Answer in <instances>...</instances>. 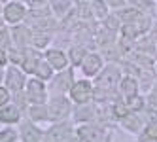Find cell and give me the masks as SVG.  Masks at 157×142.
Listing matches in <instances>:
<instances>
[{
	"label": "cell",
	"mask_w": 157,
	"mask_h": 142,
	"mask_svg": "<svg viewBox=\"0 0 157 142\" xmlns=\"http://www.w3.org/2000/svg\"><path fill=\"white\" fill-rule=\"evenodd\" d=\"M46 104H48V110H49V121L51 123L66 121L68 117H72L74 102L68 99V95H49Z\"/></svg>",
	"instance_id": "obj_1"
},
{
	"label": "cell",
	"mask_w": 157,
	"mask_h": 142,
	"mask_svg": "<svg viewBox=\"0 0 157 142\" xmlns=\"http://www.w3.org/2000/svg\"><path fill=\"white\" fill-rule=\"evenodd\" d=\"M123 78V68L119 67L117 63H106L104 68L98 72V76L95 78V85L97 87H104V89H110V91H116L117 85Z\"/></svg>",
	"instance_id": "obj_2"
},
{
	"label": "cell",
	"mask_w": 157,
	"mask_h": 142,
	"mask_svg": "<svg viewBox=\"0 0 157 142\" xmlns=\"http://www.w3.org/2000/svg\"><path fill=\"white\" fill-rule=\"evenodd\" d=\"M27 13H29V6L21 0H10L8 4L2 6V19L6 27H15L25 23Z\"/></svg>",
	"instance_id": "obj_3"
},
{
	"label": "cell",
	"mask_w": 157,
	"mask_h": 142,
	"mask_svg": "<svg viewBox=\"0 0 157 142\" xmlns=\"http://www.w3.org/2000/svg\"><path fill=\"white\" fill-rule=\"evenodd\" d=\"M93 91H95V83L89 80V78H82V80H76L74 85L70 87L68 99L76 106L89 104V102H93Z\"/></svg>",
	"instance_id": "obj_4"
},
{
	"label": "cell",
	"mask_w": 157,
	"mask_h": 142,
	"mask_svg": "<svg viewBox=\"0 0 157 142\" xmlns=\"http://www.w3.org/2000/svg\"><path fill=\"white\" fill-rule=\"evenodd\" d=\"M76 78H74V68H66L61 72H55V76L48 83V91L49 95H68L70 87L74 85Z\"/></svg>",
	"instance_id": "obj_5"
},
{
	"label": "cell",
	"mask_w": 157,
	"mask_h": 142,
	"mask_svg": "<svg viewBox=\"0 0 157 142\" xmlns=\"http://www.w3.org/2000/svg\"><path fill=\"white\" fill-rule=\"evenodd\" d=\"M74 125L68 121H59L51 123L48 129H44V138L42 142H68L74 136Z\"/></svg>",
	"instance_id": "obj_6"
},
{
	"label": "cell",
	"mask_w": 157,
	"mask_h": 142,
	"mask_svg": "<svg viewBox=\"0 0 157 142\" xmlns=\"http://www.w3.org/2000/svg\"><path fill=\"white\" fill-rule=\"evenodd\" d=\"M25 93H27V99L30 104H46L49 99V91H48V83L42 82L34 76H30L27 87H25Z\"/></svg>",
	"instance_id": "obj_7"
},
{
	"label": "cell",
	"mask_w": 157,
	"mask_h": 142,
	"mask_svg": "<svg viewBox=\"0 0 157 142\" xmlns=\"http://www.w3.org/2000/svg\"><path fill=\"white\" fill-rule=\"evenodd\" d=\"M29 82V76L21 70L19 67H13V64H8L6 67V74H4V85L10 89V93H19V91H25Z\"/></svg>",
	"instance_id": "obj_8"
},
{
	"label": "cell",
	"mask_w": 157,
	"mask_h": 142,
	"mask_svg": "<svg viewBox=\"0 0 157 142\" xmlns=\"http://www.w3.org/2000/svg\"><path fill=\"white\" fill-rule=\"evenodd\" d=\"M104 57H102V53H98V51H89L87 53V57L83 59V63L80 64V68L83 72L85 78H97L98 72L104 68Z\"/></svg>",
	"instance_id": "obj_9"
},
{
	"label": "cell",
	"mask_w": 157,
	"mask_h": 142,
	"mask_svg": "<svg viewBox=\"0 0 157 142\" xmlns=\"http://www.w3.org/2000/svg\"><path fill=\"white\" fill-rule=\"evenodd\" d=\"M44 59L49 63V67H51L55 72H61V70L70 68L68 55H66L61 48H48L46 51H44Z\"/></svg>",
	"instance_id": "obj_10"
},
{
	"label": "cell",
	"mask_w": 157,
	"mask_h": 142,
	"mask_svg": "<svg viewBox=\"0 0 157 142\" xmlns=\"http://www.w3.org/2000/svg\"><path fill=\"white\" fill-rule=\"evenodd\" d=\"M97 114H98V106L95 102H89V104H80L76 106L74 104V112H72V119L74 123H97Z\"/></svg>",
	"instance_id": "obj_11"
},
{
	"label": "cell",
	"mask_w": 157,
	"mask_h": 142,
	"mask_svg": "<svg viewBox=\"0 0 157 142\" xmlns=\"http://www.w3.org/2000/svg\"><path fill=\"white\" fill-rule=\"evenodd\" d=\"M19 136L23 142H42L44 138V129H40L34 121L29 117H23L19 123Z\"/></svg>",
	"instance_id": "obj_12"
},
{
	"label": "cell",
	"mask_w": 157,
	"mask_h": 142,
	"mask_svg": "<svg viewBox=\"0 0 157 142\" xmlns=\"http://www.w3.org/2000/svg\"><path fill=\"white\" fill-rule=\"evenodd\" d=\"M10 32H12V42H13V48L19 49H25L30 46V40H32V30L30 27H27L25 23L15 25V27H10Z\"/></svg>",
	"instance_id": "obj_13"
},
{
	"label": "cell",
	"mask_w": 157,
	"mask_h": 142,
	"mask_svg": "<svg viewBox=\"0 0 157 142\" xmlns=\"http://www.w3.org/2000/svg\"><path fill=\"white\" fill-rule=\"evenodd\" d=\"M117 125L123 127L127 133H131V135H134V136H138V135L142 133V129H144L146 121H144V117H142L140 114H136V112H129L123 119H119Z\"/></svg>",
	"instance_id": "obj_14"
},
{
	"label": "cell",
	"mask_w": 157,
	"mask_h": 142,
	"mask_svg": "<svg viewBox=\"0 0 157 142\" xmlns=\"http://www.w3.org/2000/svg\"><path fill=\"white\" fill-rule=\"evenodd\" d=\"M117 93L121 95V99H129V97L138 95V93H142L140 91V82L134 78V76L123 74V78H121V82L117 85Z\"/></svg>",
	"instance_id": "obj_15"
},
{
	"label": "cell",
	"mask_w": 157,
	"mask_h": 142,
	"mask_svg": "<svg viewBox=\"0 0 157 142\" xmlns=\"http://www.w3.org/2000/svg\"><path fill=\"white\" fill-rule=\"evenodd\" d=\"M21 119H23V112H21L13 102H10V104L0 108V123H4V125H19Z\"/></svg>",
	"instance_id": "obj_16"
},
{
	"label": "cell",
	"mask_w": 157,
	"mask_h": 142,
	"mask_svg": "<svg viewBox=\"0 0 157 142\" xmlns=\"http://www.w3.org/2000/svg\"><path fill=\"white\" fill-rule=\"evenodd\" d=\"M27 117L30 119V121H34L36 125H40V123H51L49 121L48 104H30L29 110H27Z\"/></svg>",
	"instance_id": "obj_17"
},
{
	"label": "cell",
	"mask_w": 157,
	"mask_h": 142,
	"mask_svg": "<svg viewBox=\"0 0 157 142\" xmlns=\"http://www.w3.org/2000/svg\"><path fill=\"white\" fill-rule=\"evenodd\" d=\"M136 80L140 82V91H142L144 95H146V93H150V91L153 89V83H155V80H157L155 68H153V67H150V68H142Z\"/></svg>",
	"instance_id": "obj_18"
},
{
	"label": "cell",
	"mask_w": 157,
	"mask_h": 142,
	"mask_svg": "<svg viewBox=\"0 0 157 142\" xmlns=\"http://www.w3.org/2000/svg\"><path fill=\"white\" fill-rule=\"evenodd\" d=\"M49 10L51 13L55 15V19H64L72 12V0H49Z\"/></svg>",
	"instance_id": "obj_19"
},
{
	"label": "cell",
	"mask_w": 157,
	"mask_h": 142,
	"mask_svg": "<svg viewBox=\"0 0 157 142\" xmlns=\"http://www.w3.org/2000/svg\"><path fill=\"white\" fill-rule=\"evenodd\" d=\"M87 53H89V49H87V46H83V44H74V46H70V49H68V61H70V67L74 68V67H80V64L83 63V59L87 57Z\"/></svg>",
	"instance_id": "obj_20"
},
{
	"label": "cell",
	"mask_w": 157,
	"mask_h": 142,
	"mask_svg": "<svg viewBox=\"0 0 157 142\" xmlns=\"http://www.w3.org/2000/svg\"><path fill=\"white\" fill-rule=\"evenodd\" d=\"M127 4L131 8H134V10H138L140 13L150 15V17L155 15V10H157V2H155V0H127Z\"/></svg>",
	"instance_id": "obj_21"
},
{
	"label": "cell",
	"mask_w": 157,
	"mask_h": 142,
	"mask_svg": "<svg viewBox=\"0 0 157 142\" xmlns=\"http://www.w3.org/2000/svg\"><path fill=\"white\" fill-rule=\"evenodd\" d=\"M53 36L51 32H32V40H30V48H34L38 51H46L49 48Z\"/></svg>",
	"instance_id": "obj_22"
},
{
	"label": "cell",
	"mask_w": 157,
	"mask_h": 142,
	"mask_svg": "<svg viewBox=\"0 0 157 142\" xmlns=\"http://www.w3.org/2000/svg\"><path fill=\"white\" fill-rule=\"evenodd\" d=\"M32 76L48 83V82L53 78V76H55V70L49 67V63H48L46 59H42V61L38 63V67H36V70H34V74H32Z\"/></svg>",
	"instance_id": "obj_23"
},
{
	"label": "cell",
	"mask_w": 157,
	"mask_h": 142,
	"mask_svg": "<svg viewBox=\"0 0 157 142\" xmlns=\"http://www.w3.org/2000/svg\"><path fill=\"white\" fill-rule=\"evenodd\" d=\"M129 108V112H136V114H142L144 108H146V95L144 93H138L134 97H129V99H123Z\"/></svg>",
	"instance_id": "obj_24"
},
{
	"label": "cell",
	"mask_w": 157,
	"mask_h": 142,
	"mask_svg": "<svg viewBox=\"0 0 157 142\" xmlns=\"http://www.w3.org/2000/svg\"><path fill=\"white\" fill-rule=\"evenodd\" d=\"M136 142H157V121L146 123L142 133L136 136Z\"/></svg>",
	"instance_id": "obj_25"
},
{
	"label": "cell",
	"mask_w": 157,
	"mask_h": 142,
	"mask_svg": "<svg viewBox=\"0 0 157 142\" xmlns=\"http://www.w3.org/2000/svg\"><path fill=\"white\" fill-rule=\"evenodd\" d=\"M102 29H106L108 32H114V34H119V30H121V21H119V17L114 13V12H110L102 21Z\"/></svg>",
	"instance_id": "obj_26"
},
{
	"label": "cell",
	"mask_w": 157,
	"mask_h": 142,
	"mask_svg": "<svg viewBox=\"0 0 157 142\" xmlns=\"http://www.w3.org/2000/svg\"><path fill=\"white\" fill-rule=\"evenodd\" d=\"M89 4H91V12L93 17H97V21H102L110 13V8L106 6L104 0H89Z\"/></svg>",
	"instance_id": "obj_27"
},
{
	"label": "cell",
	"mask_w": 157,
	"mask_h": 142,
	"mask_svg": "<svg viewBox=\"0 0 157 142\" xmlns=\"http://www.w3.org/2000/svg\"><path fill=\"white\" fill-rule=\"evenodd\" d=\"M8 63L13 64V67H19L25 63V49H19V48H12L8 51Z\"/></svg>",
	"instance_id": "obj_28"
},
{
	"label": "cell",
	"mask_w": 157,
	"mask_h": 142,
	"mask_svg": "<svg viewBox=\"0 0 157 142\" xmlns=\"http://www.w3.org/2000/svg\"><path fill=\"white\" fill-rule=\"evenodd\" d=\"M12 102L19 108L23 114H27V110H29V106H30V102H29V99H27V93L25 91H19V93H13L12 95Z\"/></svg>",
	"instance_id": "obj_29"
},
{
	"label": "cell",
	"mask_w": 157,
	"mask_h": 142,
	"mask_svg": "<svg viewBox=\"0 0 157 142\" xmlns=\"http://www.w3.org/2000/svg\"><path fill=\"white\" fill-rule=\"evenodd\" d=\"M13 48V42H12V32H10L8 27L0 29V49L2 51H10Z\"/></svg>",
	"instance_id": "obj_30"
},
{
	"label": "cell",
	"mask_w": 157,
	"mask_h": 142,
	"mask_svg": "<svg viewBox=\"0 0 157 142\" xmlns=\"http://www.w3.org/2000/svg\"><path fill=\"white\" fill-rule=\"evenodd\" d=\"M19 140V131L12 125L0 131V142H17Z\"/></svg>",
	"instance_id": "obj_31"
},
{
	"label": "cell",
	"mask_w": 157,
	"mask_h": 142,
	"mask_svg": "<svg viewBox=\"0 0 157 142\" xmlns=\"http://www.w3.org/2000/svg\"><path fill=\"white\" fill-rule=\"evenodd\" d=\"M104 2L110 8V12H119V10H123V8L129 6L127 0H104Z\"/></svg>",
	"instance_id": "obj_32"
},
{
	"label": "cell",
	"mask_w": 157,
	"mask_h": 142,
	"mask_svg": "<svg viewBox=\"0 0 157 142\" xmlns=\"http://www.w3.org/2000/svg\"><path fill=\"white\" fill-rule=\"evenodd\" d=\"M12 102V93H10V89L6 85H0V108L6 106Z\"/></svg>",
	"instance_id": "obj_33"
},
{
	"label": "cell",
	"mask_w": 157,
	"mask_h": 142,
	"mask_svg": "<svg viewBox=\"0 0 157 142\" xmlns=\"http://www.w3.org/2000/svg\"><path fill=\"white\" fill-rule=\"evenodd\" d=\"M29 10H38V8H49V0H25Z\"/></svg>",
	"instance_id": "obj_34"
},
{
	"label": "cell",
	"mask_w": 157,
	"mask_h": 142,
	"mask_svg": "<svg viewBox=\"0 0 157 142\" xmlns=\"http://www.w3.org/2000/svg\"><path fill=\"white\" fill-rule=\"evenodd\" d=\"M148 38L155 44V48H157V21H155V19H153V23H151L150 32H148Z\"/></svg>",
	"instance_id": "obj_35"
},
{
	"label": "cell",
	"mask_w": 157,
	"mask_h": 142,
	"mask_svg": "<svg viewBox=\"0 0 157 142\" xmlns=\"http://www.w3.org/2000/svg\"><path fill=\"white\" fill-rule=\"evenodd\" d=\"M8 51H2L0 49V68H6L8 67Z\"/></svg>",
	"instance_id": "obj_36"
},
{
	"label": "cell",
	"mask_w": 157,
	"mask_h": 142,
	"mask_svg": "<svg viewBox=\"0 0 157 142\" xmlns=\"http://www.w3.org/2000/svg\"><path fill=\"white\" fill-rule=\"evenodd\" d=\"M4 74H6V68H0V85H4Z\"/></svg>",
	"instance_id": "obj_37"
},
{
	"label": "cell",
	"mask_w": 157,
	"mask_h": 142,
	"mask_svg": "<svg viewBox=\"0 0 157 142\" xmlns=\"http://www.w3.org/2000/svg\"><path fill=\"white\" fill-rule=\"evenodd\" d=\"M6 27V23H4V19H2V15H0V29H4Z\"/></svg>",
	"instance_id": "obj_38"
},
{
	"label": "cell",
	"mask_w": 157,
	"mask_h": 142,
	"mask_svg": "<svg viewBox=\"0 0 157 142\" xmlns=\"http://www.w3.org/2000/svg\"><path fill=\"white\" fill-rule=\"evenodd\" d=\"M151 91H155V93H157V80H155V83H153V89H151Z\"/></svg>",
	"instance_id": "obj_39"
},
{
	"label": "cell",
	"mask_w": 157,
	"mask_h": 142,
	"mask_svg": "<svg viewBox=\"0 0 157 142\" xmlns=\"http://www.w3.org/2000/svg\"><path fill=\"white\" fill-rule=\"evenodd\" d=\"M8 2H10V0H0V4H2V6H4V4H8Z\"/></svg>",
	"instance_id": "obj_40"
},
{
	"label": "cell",
	"mask_w": 157,
	"mask_h": 142,
	"mask_svg": "<svg viewBox=\"0 0 157 142\" xmlns=\"http://www.w3.org/2000/svg\"><path fill=\"white\" fill-rule=\"evenodd\" d=\"M153 68H155V74H157V63H155V64H153Z\"/></svg>",
	"instance_id": "obj_41"
},
{
	"label": "cell",
	"mask_w": 157,
	"mask_h": 142,
	"mask_svg": "<svg viewBox=\"0 0 157 142\" xmlns=\"http://www.w3.org/2000/svg\"><path fill=\"white\" fill-rule=\"evenodd\" d=\"M153 19H155V21H157V10H155V15H153Z\"/></svg>",
	"instance_id": "obj_42"
},
{
	"label": "cell",
	"mask_w": 157,
	"mask_h": 142,
	"mask_svg": "<svg viewBox=\"0 0 157 142\" xmlns=\"http://www.w3.org/2000/svg\"><path fill=\"white\" fill-rule=\"evenodd\" d=\"M0 15H2V4H0Z\"/></svg>",
	"instance_id": "obj_43"
},
{
	"label": "cell",
	"mask_w": 157,
	"mask_h": 142,
	"mask_svg": "<svg viewBox=\"0 0 157 142\" xmlns=\"http://www.w3.org/2000/svg\"><path fill=\"white\" fill-rule=\"evenodd\" d=\"M21 2H25V0H21Z\"/></svg>",
	"instance_id": "obj_44"
},
{
	"label": "cell",
	"mask_w": 157,
	"mask_h": 142,
	"mask_svg": "<svg viewBox=\"0 0 157 142\" xmlns=\"http://www.w3.org/2000/svg\"><path fill=\"white\" fill-rule=\"evenodd\" d=\"M155 2H157V0H155Z\"/></svg>",
	"instance_id": "obj_45"
}]
</instances>
